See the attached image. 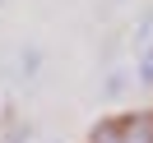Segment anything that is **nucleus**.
I'll list each match as a JSON object with an SVG mask.
<instances>
[{
	"label": "nucleus",
	"mask_w": 153,
	"mask_h": 143,
	"mask_svg": "<svg viewBox=\"0 0 153 143\" xmlns=\"http://www.w3.org/2000/svg\"><path fill=\"white\" fill-rule=\"evenodd\" d=\"M88 143H153V111H130L97 120L88 129Z\"/></svg>",
	"instance_id": "obj_1"
},
{
	"label": "nucleus",
	"mask_w": 153,
	"mask_h": 143,
	"mask_svg": "<svg viewBox=\"0 0 153 143\" xmlns=\"http://www.w3.org/2000/svg\"><path fill=\"white\" fill-rule=\"evenodd\" d=\"M37 65H42V51H37V46H23L19 56H14V74H19V83H28V78L37 74Z\"/></svg>",
	"instance_id": "obj_2"
},
{
	"label": "nucleus",
	"mask_w": 153,
	"mask_h": 143,
	"mask_svg": "<svg viewBox=\"0 0 153 143\" xmlns=\"http://www.w3.org/2000/svg\"><path fill=\"white\" fill-rule=\"evenodd\" d=\"M134 78L153 88V46H144V51H139V60H134Z\"/></svg>",
	"instance_id": "obj_3"
},
{
	"label": "nucleus",
	"mask_w": 153,
	"mask_h": 143,
	"mask_svg": "<svg viewBox=\"0 0 153 143\" xmlns=\"http://www.w3.org/2000/svg\"><path fill=\"white\" fill-rule=\"evenodd\" d=\"M149 32H153V14H139V23H134V28H130V37H134V46H153V42H149Z\"/></svg>",
	"instance_id": "obj_4"
},
{
	"label": "nucleus",
	"mask_w": 153,
	"mask_h": 143,
	"mask_svg": "<svg viewBox=\"0 0 153 143\" xmlns=\"http://www.w3.org/2000/svg\"><path fill=\"white\" fill-rule=\"evenodd\" d=\"M125 78H130L125 69H111V74H107V83H102V97H121V92H125Z\"/></svg>",
	"instance_id": "obj_5"
},
{
	"label": "nucleus",
	"mask_w": 153,
	"mask_h": 143,
	"mask_svg": "<svg viewBox=\"0 0 153 143\" xmlns=\"http://www.w3.org/2000/svg\"><path fill=\"white\" fill-rule=\"evenodd\" d=\"M0 10H5V0H0Z\"/></svg>",
	"instance_id": "obj_6"
}]
</instances>
